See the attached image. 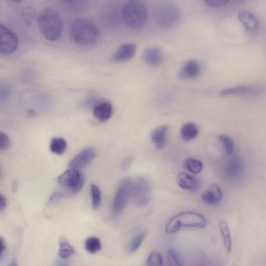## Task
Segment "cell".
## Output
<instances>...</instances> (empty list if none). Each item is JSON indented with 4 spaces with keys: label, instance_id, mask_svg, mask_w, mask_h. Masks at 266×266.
Segmentation results:
<instances>
[{
    "label": "cell",
    "instance_id": "obj_1",
    "mask_svg": "<svg viewBox=\"0 0 266 266\" xmlns=\"http://www.w3.org/2000/svg\"><path fill=\"white\" fill-rule=\"evenodd\" d=\"M37 24L40 32L48 41L55 42L61 38L63 21L55 10L50 8L42 10L38 16Z\"/></svg>",
    "mask_w": 266,
    "mask_h": 266
},
{
    "label": "cell",
    "instance_id": "obj_2",
    "mask_svg": "<svg viewBox=\"0 0 266 266\" xmlns=\"http://www.w3.org/2000/svg\"><path fill=\"white\" fill-rule=\"evenodd\" d=\"M120 15L122 21L126 27L137 30L142 28L146 24L148 11L143 2L132 0L124 5Z\"/></svg>",
    "mask_w": 266,
    "mask_h": 266
},
{
    "label": "cell",
    "instance_id": "obj_3",
    "mask_svg": "<svg viewBox=\"0 0 266 266\" xmlns=\"http://www.w3.org/2000/svg\"><path fill=\"white\" fill-rule=\"evenodd\" d=\"M70 35L72 40L79 45L90 46L98 40L99 31L91 20L78 18L71 24Z\"/></svg>",
    "mask_w": 266,
    "mask_h": 266
},
{
    "label": "cell",
    "instance_id": "obj_4",
    "mask_svg": "<svg viewBox=\"0 0 266 266\" xmlns=\"http://www.w3.org/2000/svg\"><path fill=\"white\" fill-rule=\"evenodd\" d=\"M127 188L129 198L137 207L146 206L151 198V186L146 176H140L132 180L125 179L122 182Z\"/></svg>",
    "mask_w": 266,
    "mask_h": 266
},
{
    "label": "cell",
    "instance_id": "obj_5",
    "mask_svg": "<svg viewBox=\"0 0 266 266\" xmlns=\"http://www.w3.org/2000/svg\"><path fill=\"white\" fill-rule=\"evenodd\" d=\"M207 224L206 218L198 213L186 211L173 217L167 223L165 232L170 235L178 232L182 228H204Z\"/></svg>",
    "mask_w": 266,
    "mask_h": 266
},
{
    "label": "cell",
    "instance_id": "obj_6",
    "mask_svg": "<svg viewBox=\"0 0 266 266\" xmlns=\"http://www.w3.org/2000/svg\"><path fill=\"white\" fill-rule=\"evenodd\" d=\"M181 16L180 9L172 3H164L154 9L153 17L155 22L163 29L173 28L178 24Z\"/></svg>",
    "mask_w": 266,
    "mask_h": 266
},
{
    "label": "cell",
    "instance_id": "obj_7",
    "mask_svg": "<svg viewBox=\"0 0 266 266\" xmlns=\"http://www.w3.org/2000/svg\"><path fill=\"white\" fill-rule=\"evenodd\" d=\"M85 177L81 171L70 169L61 174L58 179V184L69 194H75L83 187Z\"/></svg>",
    "mask_w": 266,
    "mask_h": 266
},
{
    "label": "cell",
    "instance_id": "obj_8",
    "mask_svg": "<svg viewBox=\"0 0 266 266\" xmlns=\"http://www.w3.org/2000/svg\"><path fill=\"white\" fill-rule=\"evenodd\" d=\"M0 51L4 55L13 54L18 47V40L15 33L10 28L4 25L0 26Z\"/></svg>",
    "mask_w": 266,
    "mask_h": 266
},
{
    "label": "cell",
    "instance_id": "obj_9",
    "mask_svg": "<svg viewBox=\"0 0 266 266\" xmlns=\"http://www.w3.org/2000/svg\"><path fill=\"white\" fill-rule=\"evenodd\" d=\"M95 156V151L92 147L86 148L79 152L69 163L70 169L80 171L93 161Z\"/></svg>",
    "mask_w": 266,
    "mask_h": 266
},
{
    "label": "cell",
    "instance_id": "obj_10",
    "mask_svg": "<svg viewBox=\"0 0 266 266\" xmlns=\"http://www.w3.org/2000/svg\"><path fill=\"white\" fill-rule=\"evenodd\" d=\"M129 192L126 186L121 182L114 198L112 212L115 217H118L125 209L128 198Z\"/></svg>",
    "mask_w": 266,
    "mask_h": 266
},
{
    "label": "cell",
    "instance_id": "obj_11",
    "mask_svg": "<svg viewBox=\"0 0 266 266\" xmlns=\"http://www.w3.org/2000/svg\"><path fill=\"white\" fill-rule=\"evenodd\" d=\"M265 87L261 85H241L225 88L220 92L221 95L234 94H256L264 90Z\"/></svg>",
    "mask_w": 266,
    "mask_h": 266
},
{
    "label": "cell",
    "instance_id": "obj_12",
    "mask_svg": "<svg viewBox=\"0 0 266 266\" xmlns=\"http://www.w3.org/2000/svg\"><path fill=\"white\" fill-rule=\"evenodd\" d=\"M137 47L136 44L125 43L122 44L112 57L115 62H125L131 59L136 54Z\"/></svg>",
    "mask_w": 266,
    "mask_h": 266
},
{
    "label": "cell",
    "instance_id": "obj_13",
    "mask_svg": "<svg viewBox=\"0 0 266 266\" xmlns=\"http://www.w3.org/2000/svg\"><path fill=\"white\" fill-rule=\"evenodd\" d=\"M176 180L181 188L192 192H197L201 187V182L196 177L186 173H180Z\"/></svg>",
    "mask_w": 266,
    "mask_h": 266
},
{
    "label": "cell",
    "instance_id": "obj_14",
    "mask_svg": "<svg viewBox=\"0 0 266 266\" xmlns=\"http://www.w3.org/2000/svg\"><path fill=\"white\" fill-rule=\"evenodd\" d=\"M202 72L201 66L195 60H190L182 66L179 77L182 79H194L198 77Z\"/></svg>",
    "mask_w": 266,
    "mask_h": 266
},
{
    "label": "cell",
    "instance_id": "obj_15",
    "mask_svg": "<svg viewBox=\"0 0 266 266\" xmlns=\"http://www.w3.org/2000/svg\"><path fill=\"white\" fill-rule=\"evenodd\" d=\"M222 197V191L216 184L210 186L202 195V201L210 206L218 205L221 202Z\"/></svg>",
    "mask_w": 266,
    "mask_h": 266
},
{
    "label": "cell",
    "instance_id": "obj_16",
    "mask_svg": "<svg viewBox=\"0 0 266 266\" xmlns=\"http://www.w3.org/2000/svg\"><path fill=\"white\" fill-rule=\"evenodd\" d=\"M93 115L101 122H106L112 117L113 113L112 105L105 101L97 104L93 108Z\"/></svg>",
    "mask_w": 266,
    "mask_h": 266
},
{
    "label": "cell",
    "instance_id": "obj_17",
    "mask_svg": "<svg viewBox=\"0 0 266 266\" xmlns=\"http://www.w3.org/2000/svg\"><path fill=\"white\" fill-rule=\"evenodd\" d=\"M143 59L148 65L157 66L162 63L163 60V53L158 47H150L144 52Z\"/></svg>",
    "mask_w": 266,
    "mask_h": 266
},
{
    "label": "cell",
    "instance_id": "obj_18",
    "mask_svg": "<svg viewBox=\"0 0 266 266\" xmlns=\"http://www.w3.org/2000/svg\"><path fill=\"white\" fill-rule=\"evenodd\" d=\"M238 19L244 27L248 31L255 32L259 28V21L253 13L243 11L238 15Z\"/></svg>",
    "mask_w": 266,
    "mask_h": 266
},
{
    "label": "cell",
    "instance_id": "obj_19",
    "mask_svg": "<svg viewBox=\"0 0 266 266\" xmlns=\"http://www.w3.org/2000/svg\"><path fill=\"white\" fill-rule=\"evenodd\" d=\"M168 127L166 125H162L152 132L151 141L157 149H162L166 144V135Z\"/></svg>",
    "mask_w": 266,
    "mask_h": 266
},
{
    "label": "cell",
    "instance_id": "obj_20",
    "mask_svg": "<svg viewBox=\"0 0 266 266\" xmlns=\"http://www.w3.org/2000/svg\"><path fill=\"white\" fill-rule=\"evenodd\" d=\"M219 228L221 236L223 237L225 249L228 252H230L232 249V239L228 224L226 220H221L219 224Z\"/></svg>",
    "mask_w": 266,
    "mask_h": 266
},
{
    "label": "cell",
    "instance_id": "obj_21",
    "mask_svg": "<svg viewBox=\"0 0 266 266\" xmlns=\"http://www.w3.org/2000/svg\"><path fill=\"white\" fill-rule=\"evenodd\" d=\"M198 134L197 126L193 123H187L183 125L181 129V135L182 139L189 142L196 138Z\"/></svg>",
    "mask_w": 266,
    "mask_h": 266
},
{
    "label": "cell",
    "instance_id": "obj_22",
    "mask_svg": "<svg viewBox=\"0 0 266 266\" xmlns=\"http://www.w3.org/2000/svg\"><path fill=\"white\" fill-rule=\"evenodd\" d=\"M75 253L74 248L68 240L61 238L59 241V255L62 259L69 258Z\"/></svg>",
    "mask_w": 266,
    "mask_h": 266
},
{
    "label": "cell",
    "instance_id": "obj_23",
    "mask_svg": "<svg viewBox=\"0 0 266 266\" xmlns=\"http://www.w3.org/2000/svg\"><path fill=\"white\" fill-rule=\"evenodd\" d=\"M85 249L90 254L97 253L102 249L101 240L96 237L88 238L85 242Z\"/></svg>",
    "mask_w": 266,
    "mask_h": 266
},
{
    "label": "cell",
    "instance_id": "obj_24",
    "mask_svg": "<svg viewBox=\"0 0 266 266\" xmlns=\"http://www.w3.org/2000/svg\"><path fill=\"white\" fill-rule=\"evenodd\" d=\"M184 167L189 172L198 174L203 170L204 165L201 161L189 158L184 160Z\"/></svg>",
    "mask_w": 266,
    "mask_h": 266
},
{
    "label": "cell",
    "instance_id": "obj_25",
    "mask_svg": "<svg viewBox=\"0 0 266 266\" xmlns=\"http://www.w3.org/2000/svg\"><path fill=\"white\" fill-rule=\"evenodd\" d=\"M68 143L62 138H54L50 143V150L52 152L58 155L62 154L66 148Z\"/></svg>",
    "mask_w": 266,
    "mask_h": 266
},
{
    "label": "cell",
    "instance_id": "obj_26",
    "mask_svg": "<svg viewBox=\"0 0 266 266\" xmlns=\"http://www.w3.org/2000/svg\"><path fill=\"white\" fill-rule=\"evenodd\" d=\"M146 236V232H142L137 235L131 239L129 245V251L130 253H134L140 249Z\"/></svg>",
    "mask_w": 266,
    "mask_h": 266
},
{
    "label": "cell",
    "instance_id": "obj_27",
    "mask_svg": "<svg viewBox=\"0 0 266 266\" xmlns=\"http://www.w3.org/2000/svg\"><path fill=\"white\" fill-rule=\"evenodd\" d=\"M92 206L94 210H97L101 205V191L97 186L92 184L91 186Z\"/></svg>",
    "mask_w": 266,
    "mask_h": 266
},
{
    "label": "cell",
    "instance_id": "obj_28",
    "mask_svg": "<svg viewBox=\"0 0 266 266\" xmlns=\"http://www.w3.org/2000/svg\"><path fill=\"white\" fill-rule=\"evenodd\" d=\"M167 261L168 266H183V262L180 255L172 249L168 251Z\"/></svg>",
    "mask_w": 266,
    "mask_h": 266
},
{
    "label": "cell",
    "instance_id": "obj_29",
    "mask_svg": "<svg viewBox=\"0 0 266 266\" xmlns=\"http://www.w3.org/2000/svg\"><path fill=\"white\" fill-rule=\"evenodd\" d=\"M63 3L66 8L74 12L83 11L88 6V2L86 1H68Z\"/></svg>",
    "mask_w": 266,
    "mask_h": 266
},
{
    "label": "cell",
    "instance_id": "obj_30",
    "mask_svg": "<svg viewBox=\"0 0 266 266\" xmlns=\"http://www.w3.org/2000/svg\"><path fill=\"white\" fill-rule=\"evenodd\" d=\"M147 266H163L161 254L156 251L151 252L147 258Z\"/></svg>",
    "mask_w": 266,
    "mask_h": 266
},
{
    "label": "cell",
    "instance_id": "obj_31",
    "mask_svg": "<svg viewBox=\"0 0 266 266\" xmlns=\"http://www.w3.org/2000/svg\"><path fill=\"white\" fill-rule=\"evenodd\" d=\"M219 140L222 143L226 152L231 154L234 151V143L233 141L226 135H221L219 137Z\"/></svg>",
    "mask_w": 266,
    "mask_h": 266
},
{
    "label": "cell",
    "instance_id": "obj_32",
    "mask_svg": "<svg viewBox=\"0 0 266 266\" xmlns=\"http://www.w3.org/2000/svg\"><path fill=\"white\" fill-rule=\"evenodd\" d=\"M64 196V193L61 191L53 193L49 199L48 203V207H53L55 206Z\"/></svg>",
    "mask_w": 266,
    "mask_h": 266
},
{
    "label": "cell",
    "instance_id": "obj_33",
    "mask_svg": "<svg viewBox=\"0 0 266 266\" xmlns=\"http://www.w3.org/2000/svg\"><path fill=\"white\" fill-rule=\"evenodd\" d=\"M11 141L5 133L0 132V150L2 151L8 149L11 146Z\"/></svg>",
    "mask_w": 266,
    "mask_h": 266
},
{
    "label": "cell",
    "instance_id": "obj_34",
    "mask_svg": "<svg viewBox=\"0 0 266 266\" xmlns=\"http://www.w3.org/2000/svg\"><path fill=\"white\" fill-rule=\"evenodd\" d=\"M229 3L228 0H206L205 3L212 7H223Z\"/></svg>",
    "mask_w": 266,
    "mask_h": 266
},
{
    "label": "cell",
    "instance_id": "obj_35",
    "mask_svg": "<svg viewBox=\"0 0 266 266\" xmlns=\"http://www.w3.org/2000/svg\"><path fill=\"white\" fill-rule=\"evenodd\" d=\"M1 101H5L9 97L10 93V87L7 85H2L1 86Z\"/></svg>",
    "mask_w": 266,
    "mask_h": 266
},
{
    "label": "cell",
    "instance_id": "obj_36",
    "mask_svg": "<svg viewBox=\"0 0 266 266\" xmlns=\"http://www.w3.org/2000/svg\"><path fill=\"white\" fill-rule=\"evenodd\" d=\"M0 241H1V243H0V245H1V249H1V252H0V254H1V258L2 259L5 255V253H6L7 249V244L5 240L3 238V237H1Z\"/></svg>",
    "mask_w": 266,
    "mask_h": 266
},
{
    "label": "cell",
    "instance_id": "obj_37",
    "mask_svg": "<svg viewBox=\"0 0 266 266\" xmlns=\"http://www.w3.org/2000/svg\"><path fill=\"white\" fill-rule=\"evenodd\" d=\"M7 205V199L5 196L1 194L0 195V211L3 212L6 209Z\"/></svg>",
    "mask_w": 266,
    "mask_h": 266
},
{
    "label": "cell",
    "instance_id": "obj_38",
    "mask_svg": "<svg viewBox=\"0 0 266 266\" xmlns=\"http://www.w3.org/2000/svg\"><path fill=\"white\" fill-rule=\"evenodd\" d=\"M55 266H70V265L64 260H59L56 262Z\"/></svg>",
    "mask_w": 266,
    "mask_h": 266
},
{
    "label": "cell",
    "instance_id": "obj_39",
    "mask_svg": "<svg viewBox=\"0 0 266 266\" xmlns=\"http://www.w3.org/2000/svg\"><path fill=\"white\" fill-rule=\"evenodd\" d=\"M8 266H18L15 261H12Z\"/></svg>",
    "mask_w": 266,
    "mask_h": 266
}]
</instances>
